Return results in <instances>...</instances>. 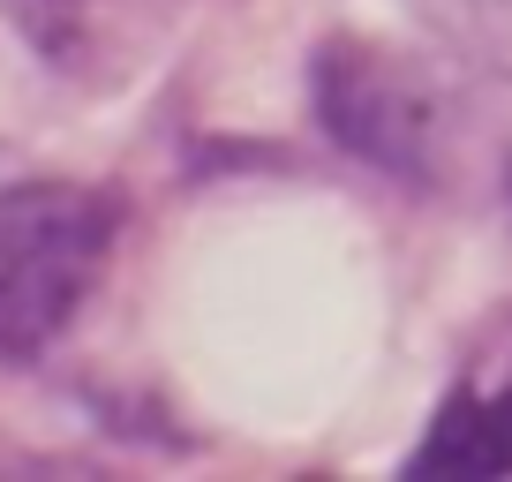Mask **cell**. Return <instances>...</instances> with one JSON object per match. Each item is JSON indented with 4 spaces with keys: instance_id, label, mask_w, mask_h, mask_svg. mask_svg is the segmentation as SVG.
<instances>
[{
    "instance_id": "cell-1",
    "label": "cell",
    "mask_w": 512,
    "mask_h": 482,
    "mask_svg": "<svg viewBox=\"0 0 512 482\" xmlns=\"http://www.w3.org/2000/svg\"><path fill=\"white\" fill-rule=\"evenodd\" d=\"M121 211L83 181L0 189V362H38L91 302Z\"/></svg>"
},
{
    "instance_id": "cell-2",
    "label": "cell",
    "mask_w": 512,
    "mask_h": 482,
    "mask_svg": "<svg viewBox=\"0 0 512 482\" xmlns=\"http://www.w3.org/2000/svg\"><path fill=\"white\" fill-rule=\"evenodd\" d=\"M317 91V121L332 129L339 151H354L377 174L422 181L430 174V144H437V106L392 53L362 46V38H332L309 68Z\"/></svg>"
},
{
    "instance_id": "cell-3",
    "label": "cell",
    "mask_w": 512,
    "mask_h": 482,
    "mask_svg": "<svg viewBox=\"0 0 512 482\" xmlns=\"http://www.w3.org/2000/svg\"><path fill=\"white\" fill-rule=\"evenodd\" d=\"M407 467L415 475H460V482L512 475V392H460V400H445Z\"/></svg>"
},
{
    "instance_id": "cell-4",
    "label": "cell",
    "mask_w": 512,
    "mask_h": 482,
    "mask_svg": "<svg viewBox=\"0 0 512 482\" xmlns=\"http://www.w3.org/2000/svg\"><path fill=\"white\" fill-rule=\"evenodd\" d=\"M113 8L121 0H8L16 31L46 53V68L61 76H83V68L106 61V38H113Z\"/></svg>"
}]
</instances>
